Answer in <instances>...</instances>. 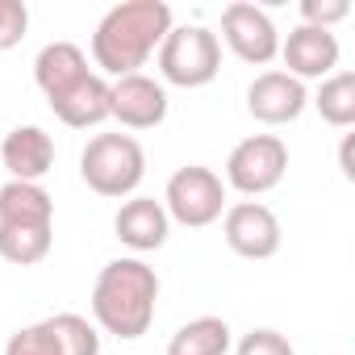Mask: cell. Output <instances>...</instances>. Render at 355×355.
Returning a JSON list of instances; mask_svg holds the SVG:
<instances>
[{
  "label": "cell",
  "instance_id": "cell-1",
  "mask_svg": "<svg viewBox=\"0 0 355 355\" xmlns=\"http://www.w3.org/2000/svg\"><path fill=\"white\" fill-rule=\"evenodd\" d=\"M171 30V9L163 0H125L113 5L96 34H92V59L105 76H134L146 67V59L159 51V42Z\"/></svg>",
  "mask_w": 355,
  "mask_h": 355
},
{
  "label": "cell",
  "instance_id": "cell-2",
  "mask_svg": "<svg viewBox=\"0 0 355 355\" xmlns=\"http://www.w3.org/2000/svg\"><path fill=\"white\" fill-rule=\"evenodd\" d=\"M159 272L142 259H109L92 284V318L117 338H142L155 322Z\"/></svg>",
  "mask_w": 355,
  "mask_h": 355
},
{
  "label": "cell",
  "instance_id": "cell-3",
  "mask_svg": "<svg viewBox=\"0 0 355 355\" xmlns=\"http://www.w3.org/2000/svg\"><path fill=\"white\" fill-rule=\"evenodd\" d=\"M80 175L96 197H130L146 175V155L130 134H96L80 155Z\"/></svg>",
  "mask_w": 355,
  "mask_h": 355
},
{
  "label": "cell",
  "instance_id": "cell-4",
  "mask_svg": "<svg viewBox=\"0 0 355 355\" xmlns=\"http://www.w3.org/2000/svg\"><path fill=\"white\" fill-rule=\"evenodd\" d=\"M222 71V42L205 26H171L159 42V76L175 88H205Z\"/></svg>",
  "mask_w": 355,
  "mask_h": 355
},
{
  "label": "cell",
  "instance_id": "cell-5",
  "mask_svg": "<svg viewBox=\"0 0 355 355\" xmlns=\"http://www.w3.org/2000/svg\"><path fill=\"white\" fill-rule=\"evenodd\" d=\"M163 209L171 222H180L189 230H201V226H214L222 214H226V184L214 167H201V163H189L180 171H171V180L163 189Z\"/></svg>",
  "mask_w": 355,
  "mask_h": 355
},
{
  "label": "cell",
  "instance_id": "cell-6",
  "mask_svg": "<svg viewBox=\"0 0 355 355\" xmlns=\"http://www.w3.org/2000/svg\"><path fill=\"white\" fill-rule=\"evenodd\" d=\"M284 171H288V146L276 134H251L226 159V184L243 197H263L284 180Z\"/></svg>",
  "mask_w": 355,
  "mask_h": 355
},
{
  "label": "cell",
  "instance_id": "cell-7",
  "mask_svg": "<svg viewBox=\"0 0 355 355\" xmlns=\"http://www.w3.org/2000/svg\"><path fill=\"white\" fill-rule=\"evenodd\" d=\"M226 247L243 259H272L280 251V218L263 201H234L222 214Z\"/></svg>",
  "mask_w": 355,
  "mask_h": 355
},
{
  "label": "cell",
  "instance_id": "cell-8",
  "mask_svg": "<svg viewBox=\"0 0 355 355\" xmlns=\"http://www.w3.org/2000/svg\"><path fill=\"white\" fill-rule=\"evenodd\" d=\"M222 38L251 67H263V63H272L280 55V34H276L272 17L259 5H251V0H234V5H226V13H222Z\"/></svg>",
  "mask_w": 355,
  "mask_h": 355
},
{
  "label": "cell",
  "instance_id": "cell-9",
  "mask_svg": "<svg viewBox=\"0 0 355 355\" xmlns=\"http://www.w3.org/2000/svg\"><path fill=\"white\" fill-rule=\"evenodd\" d=\"M109 117H117L125 130H155L167 117V92L159 80L134 71L109 84Z\"/></svg>",
  "mask_w": 355,
  "mask_h": 355
},
{
  "label": "cell",
  "instance_id": "cell-10",
  "mask_svg": "<svg viewBox=\"0 0 355 355\" xmlns=\"http://www.w3.org/2000/svg\"><path fill=\"white\" fill-rule=\"evenodd\" d=\"M305 105H309V92L288 71H263L247 88V113L263 125H288L305 113Z\"/></svg>",
  "mask_w": 355,
  "mask_h": 355
},
{
  "label": "cell",
  "instance_id": "cell-11",
  "mask_svg": "<svg viewBox=\"0 0 355 355\" xmlns=\"http://www.w3.org/2000/svg\"><path fill=\"white\" fill-rule=\"evenodd\" d=\"M280 59H284L293 80H326L338 67V38L330 30H318V26L301 21L280 42Z\"/></svg>",
  "mask_w": 355,
  "mask_h": 355
},
{
  "label": "cell",
  "instance_id": "cell-12",
  "mask_svg": "<svg viewBox=\"0 0 355 355\" xmlns=\"http://www.w3.org/2000/svg\"><path fill=\"white\" fill-rule=\"evenodd\" d=\"M0 159H5L13 180L38 184L42 175L55 167V142L42 125H13L0 142Z\"/></svg>",
  "mask_w": 355,
  "mask_h": 355
},
{
  "label": "cell",
  "instance_id": "cell-13",
  "mask_svg": "<svg viewBox=\"0 0 355 355\" xmlns=\"http://www.w3.org/2000/svg\"><path fill=\"white\" fill-rule=\"evenodd\" d=\"M113 230H117V239H121L130 251H159V247L167 243L171 218H167L163 201H155V197H130V201L117 209Z\"/></svg>",
  "mask_w": 355,
  "mask_h": 355
},
{
  "label": "cell",
  "instance_id": "cell-14",
  "mask_svg": "<svg viewBox=\"0 0 355 355\" xmlns=\"http://www.w3.org/2000/svg\"><path fill=\"white\" fill-rule=\"evenodd\" d=\"M55 117L71 130H88V125H101L109 117V80L101 71H88L76 88H67L63 96L51 101Z\"/></svg>",
  "mask_w": 355,
  "mask_h": 355
},
{
  "label": "cell",
  "instance_id": "cell-15",
  "mask_svg": "<svg viewBox=\"0 0 355 355\" xmlns=\"http://www.w3.org/2000/svg\"><path fill=\"white\" fill-rule=\"evenodd\" d=\"M88 71H92V67H88V55H84L76 42H51V46H42L38 59H34V80H38V88L46 92V101H55V96H63L67 88H76Z\"/></svg>",
  "mask_w": 355,
  "mask_h": 355
},
{
  "label": "cell",
  "instance_id": "cell-16",
  "mask_svg": "<svg viewBox=\"0 0 355 355\" xmlns=\"http://www.w3.org/2000/svg\"><path fill=\"white\" fill-rule=\"evenodd\" d=\"M0 226H30V230L55 226V197L42 184L9 180L0 189Z\"/></svg>",
  "mask_w": 355,
  "mask_h": 355
},
{
  "label": "cell",
  "instance_id": "cell-17",
  "mask_svg": "<svg viewBox=\"0 0 355 355\" xmlns=\"http://www.w3.org/2000/svg\"><path fill=\"white\" fill-rule=\"evenodd\" d=\"M230 351V326L226 318H193L167 338V355H226Z\"/></svg>",
  "mask_w": 355,
  "mask_h": 355
},
{
  "label": "cell",
  "instance_id": "cell-18",
  "mask_svg": "<svg viewBox=\"0 0 355 355\" xmlns=\"http://www.w3.org/2000/svg\"><path fill=\"white\" fill-rule=\"evenodd\" d=\"M55 243V226L46 230H30V226H0V259L17 263V268H34L51 255Z\"/></svg>",
  "mask_w": 355,
  "mask_h": 355
},
{
  "label": "cell",
  "instance_id": "cell-19",
  "mask_svg": "<svg viewBox=\"0 0 355 355\" xmlns=\"http://www.w3.org/2000/svg\"><path fill=\"white\" fill-rule=\"evenodd\" d=\"M313 105H318L322 121H330V125H338V130L355 125V71H334V76H326L322 88H318V96H313Z\"/></svg>",
  "mask_w": 355,
  "mask_h": 355
},
{
  "label": "cell",
  "instance_id": "cell-20",
  "mask_svg": "<svg viewBox=\"0 0 355 355\" xmlns=\"http://www.w3.org/2000/svg\"><path fill=\"white\" fill-rule=\"evenodd\" d=\"M51 338H55V355H101V334L88 318L80 313H55L42 318Z\"/></svg>",
  "mask_w": 355,
  "mask_h": 355
},
{
  "label": "cell",
  "instance_id": "cell-21",
  "mask_svg": "<svg viewBox=\"0 0 355 355\" xmlns=\"http://www.w3.org/2000/svg\"><path fill=\"white\" fill-rule=\"evenodd\" d=\"M5 355H55V338H51L46 322H34V326L13 330L9 343H5Z\"/></svg>",
  "mask_w": 355,
  "mask_h": 355
},
{
  "label": "cell",
  "instance_id": "cell-22",
  "mask_svg": "<svg viewBox=\"0 0 355 355\" xmlns=\"http://www.w3.org/2000/svg\"><path fill=\"white\" fill-rule=\"evenodd\" d=\"M30 30V9L21 0H0V51H13Z\"/></svg>",
  "mask_w": 355,
  "mask_h": 355
},
{
  "label": "cell",
  "instance_id": "cell-23",
  "mask_svg": "<svg viewBox=\"0 0 355 355\" xmlns=\"http://www.w3.org/2000/svg\"><path fill=\"white\" fill-rule=\"evenodd\" d=\"M234 355H297V351H293V343H288L280 330H268V326H263V330L243 334Z\"/></svg>",
  "mask_w": 355,
  "mask_h": 355
},
{
  "label": "cell",
  "instance_id": "cell-24",
  "mask_svg": "<svg viewBox=\"0 0 355 355\" xmlns=\"http://www.w3.org/2000/svg\"><path fill=\"white\" fill-rule=\"evenodd\" d=\"M301 17H305V26L330 30L334 21L351 17V5H347V0H301Z\"/></svg>",
  "mask_w": 355,
  "mask_h": 355
},
{
  "label": "cell",
  "instance_id": "cell-25",
  "mask_svg": "<svg viewBox=\"0 0 355 355\" xmlns=\"http://www.w3.org/2000/svg\"><path fill=\"white\" fill-rule=\"evenodd\" d=\"M351 142H355V138L347 134V138H343V150H338V163H343V175H347V180H355V163H351Z\"/></svg>",
  "mask_w": 355,
  "mask_h": 355
}]
</instances>
